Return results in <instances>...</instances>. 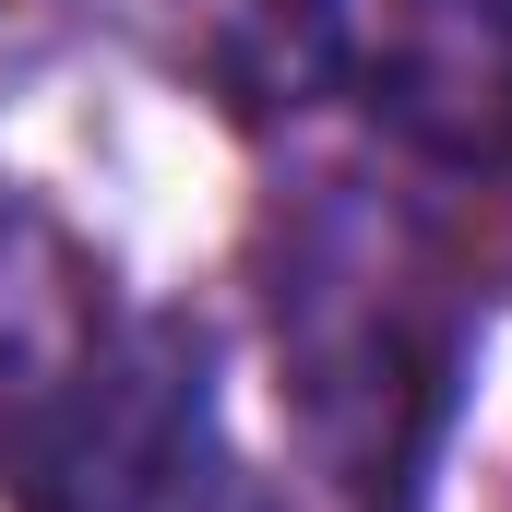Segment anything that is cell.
Listing matches in <instances>:
<instances>
[{"mask_svg":"<svg viewBox=\"0 0 512 512\" xmlns=\"http://www.w3.org/2000/svg\"><path fill=\"white\" fill-rule=\"evenodd\" d=\"M24 512H191L203 501V382L179 346H96L84 382L0 465Z\"/></svg>","mask_w":512,"mask_h":512,"instance_id":"cell-1","label":"cell"},{"mask_svg":"<svg viewBox=\"0 0 512 512\" xmlns=\"http://www.w3.org/2000/svg\"><path fill=\"white\" fill-rule=\"evenodd\" d=\"M382 120L441 167L512 155V0H382Z\"/></svg>","mask_w":512,"mask_h":512,"instance_id":"cell-2","label":"cell"},{"mask_svg":"<svg viewBox=\"0 0 512 512\" xmlns=\"http://www.w3.org/2000/svg\"><path fill=\"white\" fill-rule=\"evenodd\" d=\"M96 346H108V322H96L84 251H72L36 203L0 191V465L36 441V417H48L60 393L84 382Z\"/></svg>","mask_w":512,"mask_h":512,"instance_id":"cell-3","label":"cell"},{"mask_svg":"<svg viewBox=\"0 0 512 512\" xmlns=\"http://www.w3.org/2000/svg\"><path fill=\"white\" fill-rule=\"evenodd\" d=\"M239 24H251V48L298 84V72H322L334 60V36H346V0H227Z\"/></svg>","mask_w":512,"mask_h":512,"instance_id":"cell-4","label":"cell"}]
</instances>
